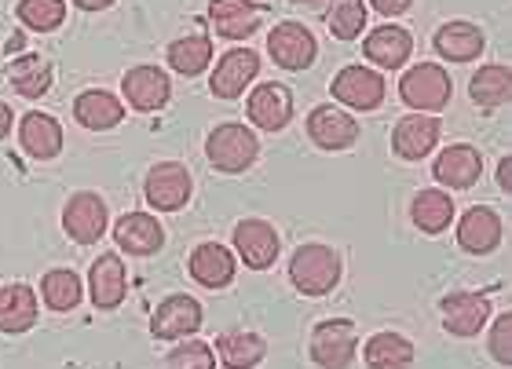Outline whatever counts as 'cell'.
<instances>
[{
  "label": "cell",
  "mask_w": 512,
  "mask_h": 369,
  "mask_svg": "<svg viewBox=\"0 0 512 369\" xmlns=\"http://www.w3.org/2000/svg\"><path fill=\"white\" fill-rule=\"evenodd\" d=\"M172 99L169 74L154 63H139L121 77V103L132 106L136 114H158Z\"/></svg>",
  "instance_id": "6"
},
{
  "label": "cell",
  "mask_w": 512,
  "mask_h": 369,
  "mask_svg": "<svg viewBox=\"0 0 512 369\" xmlns=\"http://www.w3.org/2000/svg\"><path fill=\"white\" fill-rule=\"evenodd\" d=\"M15 15L26 30L33 33H55L66 22V0H19Z\"/></svg>",
  "instance_id": "36"
},
{
  "label": "cell",
  "mask_w": 512,
  "mask_h": 369,
  "mask_svg": "<svg viewBox=\"0 0 512 369\" xmlns=\"http://www.w3.org/2000/svg\"><path fill=\"white\" fill-rule=\"evenodd\" d=\"M165 362H169V369H216V351L205 340L187 337L169 351Z\"/></svg>",
  "instance_id": "37"
},
{
  "label": "cell",
  "mask_w": 512,
  "mask_h": 369,
  "mask_svg": "<svg viewBox=\"0 0 512 369\" xmlns=\"http://www.w3.org/2000/svg\"><path fill=\"white\" fill-rule=\"evenodd\" d=\"M439 315H443V329H447L450 337L469 340L487 326V318H491V296L469 293V289L447 293L439 300Z\"/></svg>",
  "instance_id": "10"
},
{
  "label": "cell",
  "mask_w": 512,
  "mask_h": 369,
  "mask_svg": "<svg viewBox=\"0 0 512 369\" xmlns=\"http://www.w3.org/2000/svg\"><path fill=\"white\" fill-rule=\"evenodd\" d=\"M308 351L319 369H348L359 351V329L348 318H326L311 329Z\"/></svg>",
  "instance_id": "4"
},
{
  "label": "cell",
  "mask_w": 512,
  "mask_h": 369,
  "mask_svg": "<svg viewBox=\"0 0 512 369\" xmlns=\"http://www.w3.org/2000/svg\"><path fill=\"white\" fill-rule=\"evenodd\" d=\"M450 95H454V81H450V70H443L439 63H417L410 70H403V77H399V99L414 114H439V110H447Z\"/></svg>",
  "instance_id": "3"
},
{
  "label": "cell",
  "mask_w": 512,
  "mask_h": 369,
  "mask_svg": "<svg viewBox=\"0 0 512 369\" xmlns=\"http://www.w3.org/2000/svg\"><path fill=\"white\" fill-rule=\"evenodd\" d=\"M267 344L260 333H249V329H227L216 337V359L227 369H256L264 362Z\"/></svg>",
  "instance_id": "30"
},
{
  "label": "cell",
  "mask_w": 512,
  "mask_h": 369,
  "mask_svg": "<svg viewBox=\"0 0 512 369\" xmlns=\"http://www.w3.org/2000/svg\"><path fill=\"white\" fill-rule=\"evenodd\" d=\"M267 52L282 70H308L319 59V41L304 22H278L275 30L267 33Z\"/></svg>",
  "instance_id": "9"
},
{
  "label": "cell",
  "mask_w": 512,
  "mask_h": 369,
  "mask_svg": "<svg viewBox=\"0 0 512 369\" xmlns=\"http://www.w3.org/2000/svg\"><path fill=\"white\" fill-rule=\"evenodd\" d=\"M308 136L322 150H348L359 143V121L344 106H315L308 114Z\"/></svg>",
  "instance_id": "17"
},
{
  "label": "cell",
  "mask_w": 512,
  "mask_h": 369,
  "mask_svg": "<svg viewBox=\"0 0 512 369\" xmlns=\"http://www.w3.org/2000/svg\"><path fill=\"white\" fill-rule=\"evenodd\" d=\"M469 95L472 103L480 106V110H498V106L509 103L512 95V74L505 63H487L480 66L469 81Z\"/></svg>",
  "instance_id": "33"
},
{
  "label": "cell",
  "mask_w": 512,
  "mask_h": 369,
  "mask_svg": "<svg viewBox=\"0 0 512 369\" xmlns=\"http://www.w3.org/2000/svg\"><path fill=\"white\" fill-rule=\"evenodd\" d=\"M187 271L202 289H227L235 282V253L220 242H202L194 245L191 260H187Z\"/></svg>",
  "instance_id": "26"
},
{
  "label": "cell",
  "mask_w": 512,
  "mask_h": 369,
  "mask_svg": "<svg viewBox=\"0 0 512 369\" xmlns=\"http://www.w3.org/2000/svg\"><path fill=\"white\" fill-rule=\"evenodd\" d=\"M439 136H443V125H439L436 114H414L410 110L406 117L395 121L392 150L403 161H421L439 147Z\"/></svg>",
  "instance_id": "16"
},
{
  "label": "cell",
  "mask_w": 512,
  "mask_h": 369,
  "mask_svg": "<svg viewBox=\"0 0 512 369\" xmlns=\"http://www.w3.org/2000/svg\"><path fill=\"white\" fill-rule=\"evenodd\" d=\"M205 158L209 165L227 176H238V172H249L260 158V139H256L253 128H246L242 121H224L216 125L205 139Z\"/></svg>",
  "instance_id": "2"
},
{
  "label": "cell",
  "mask_w": 512,
  "mask_h": 369,
  "mask_svg": "<svg viewBox=\"0 0 512 369\" xmlns=\"http://www.w3.org/2000/svg\"><path fill=\"white\" fill-rule=\"evenodd\" d=\"M432 176L439 180V187L450 190H472L483 176V154L469 143H450L439 150Z\"/></svg>",
  "instance_id": "18"
},
{
  "label": "cell",
  "mask_w": 512,
  "mask_h": 369,
  "mask_svg": "<svg viewBox=\"0 0 512 369\" xmlns=\"http://www.w3.org/2000/svg\"><path fill=\"white\" fill-rule=\"evenodd\" d=\"M363 359L370 369H410L417 359V351L410 337L395 333V329H381V333H374V337L366 340Z\"/></svg>",
  "instance_id": "29"
},
{
  "label": "cell",
  "mask_w": 512,
  "mask_h": 369,
  "mask_svg": "<svg viewBox=\"0 0 512 369\" xmlns=\"http://www.w3.org/2000/svg\"><path fill=\"white\" fill-rule=\"evenodd\" d=\"M88 296L96 311H118L128 296V267L118 253H103L88 267Z\"/></svg>",
  "instance_id": "15"
},
{
  "label": "cell",
  "mask_w": 512,
  "mask_h": 369,
  "mask_svg": "<svg viewBox=\"0 0 512 369\" xmlns=\"http://www.w3.org/2000/svg\"><path fill=\"white\" fill-rule=\"evenodd\" d=\"M194 194V180L187 165L180 161H158L143 180V198L150 209L158 212H180Z\"/></svg>",
  "instance_id": "7"
},
{
  "label": "cell",
  "mask_w": 512,
  "mask_h": 369,
  "mask_svg": "<svg viewBox=\"0 0 512 369\" xmlns=\"http://www.w3.org/2000/svg\"><path fill=\"white\" fill-rule=\"evenodd\" d=\"M74 117L88 132H110L125 121V103H121V95L107 92V88H85L74 99Z\"/></svg>",
  "instance_id": "27"
},
{
  "label": "cell",
  "mask_w": 512,
  "mask_h": 369,
  "mask_svg": "<svg viewBox=\"0 0 512 369\" xmlns=\"http://www.w3.org/2000/svg\"><path fill=\"white\" fill-rule=\"evenodd\" d=\"M63 231L77 245H96L110 231V209L96 190H77L63 205Z\"/></svg>",
  "instance_id": "5"
},
{
  "label": "cell",
  "mask_w": 512,
  "mask_h": 369,
  "mask_svg": "<svg viewBox=\"0 0 512 369\" xmlns=\"http://www.w3.org/2000/svg\"><path fill=\"white\" fill-rule=\"evenodd\" d=\"M410 4H414V0H366V8H374L377 15H384V19H399V15H406Z\"/></svg>",
  "instance_id": "39"
},
{
  "label": "cell",
  "mask_w": 512,
  "mask_h": 369,
  "mask_svg": "<svg viewBox=\"0 0 512 369\" xmlns=\"http://www.w3.org/2000/svg\"><path fill=\"white\" fill-rule=\"evenodd\" d=\"M41 300L55 315H70L85 300V282H81V275H77L74 267H52L41 278Z\"/></svg>",
  "instance_id": "31"
},
{
  "label": "cell",
  "mask_w": 512,
  "mask_h": 369,
  "mask_svg": "<svg viewBox=\"0 0 512 369\" xmlns=\"http://www.w3.org/2000/svg\"><path fill=\"white\" fill-rule=\"evenodd\" d=\"M363 55L381 70H403L410 63V55H414V37L403 26L384 22V26L370 30V37L363 41Z\"/></svg>",
  "instance_id": "25"
},
{
  "label": "cell",
  "mask_w": 512,
  "mask_h": 369,
  "mask_svg": "<svg viewBox=\"0 0 512 369\" xmlns=\"http://www.w3.org/2000/svg\"><path fill=\"white\" fill-rule=\"evenodd\" d=\"M260 74V55L253 48H231L216 59V70L209 74V92L216 99H238Z\"/></svg>",
  "instance_id": "13"
},
{
  "label": "cell",
  "mask_w": 512,
  "mask_h": 369,
  "mask_svg": "<svg viewBox=\"0 0 512 369\" xmlns=\"http://www.w3.org/2000/svg\"><path fill=\"white\" fill-rule=\"evenodd\" d=\"M41 318V304H37V293H33L26 282H8L0 285V333L8 337H22L30 333Z\"/></svg>",
  "instance_id": "24"
},
{
  "label": "cell",
  "mask_w": 512,
  "mask_h": 369,
  "mask_svg": "<svg viewBox=\"0 0 512 369\" xmlns=\"http://www.w3.org/2000/svg\"><path fill=\"white\" fill-rule=\"evenodd\" d=\"M114 245L128 256H154L165 245V227L150 212H125L114 223Z\"/></svg>",
  "instance_id": "21"
},
{
  "label": "cell",
  "mask_w": 512,
  "mask_h": 369,
  "mask_svg": "<svg viewBox=\"0 0 512 369\" xmlns=\"http://www.w3.org/2000/svg\"><path fill=\"white\" fill-rule=\"evenodd\" d=\"M366 19H370L366 0H330V8H326V26L337 41H359Z\"/></svg>",
  "instance_id": "35"
},
{
  "label": "cell",
  "mask_w": 512,
  "mask_h": 369,
  "mask_svg": "<svg viewBox=\"0 0 512 369\" xmlns=\"http://www.w3.org/2000/svg\"><path fill=\"white\" fill-rule=\"evenodd\" d=\"M384 92H388V85H384L381 70H370L363 63H348L341 74L333 77V99L348 110L374 114V110H381Z\"/></svg>",
  "instance_id": "8"
},
{
  "label": "cell",
  "mask_w": 512,
  "mask_h": 369,
  "mask_svg": "<svg viewBox=\"0 0 512 369\" xmlns=\"http://www.w3.org/2000/svg\"><path fill=\"white\" fill-rule=\"evenodd\" d=\"M202 318V304L191 293H172L161 300L154 318H150V333H154V340H187L202 329Z\"/></svg>",
  "instance_id": "11"
},
{
  "label": "cell",
  "mask_w": 512,
  "mask_h": 369,
  "mask_svg": "<svg viewBox=\"0 0 512 369\" xmlns=\"http://www.w3.org/2000/svg\"><path fill=\"white\" fill-rule=\"evenodd\" d=\"M502 234H505L502 212L491 209V205H472V209L461 212L458 245L469 256H491L502 245Z\"/></svg>",
  "instance_id": "14"
},
{
  "label": "cell",
  "mask_w": 512,
  "mask_h": 369,
  "mask_svg": "<svg viewBox=\"0 0 512 369\" xmlns=\"http://www.w3.org/2000/svg\"><path fill=\"white\" fill-rule=\"evenodd\" d=\"M213 63V41L202 37V33H191V37H176L169 44V66L180 77H202Z\"/></svg>",
  "instance_id": "34"
},
{
  "label": "cell",
  "mask_w": 512,
  "mask_h": 369,
  "mask_svg": "<svg viewBox=\"0 0 512 369\" xmlns=\"http://www.w3.org/2000/svg\"><path fill=\"white\" fill-rule=\"evenodd\" d=\"M293 4H304V8H308V4H319V0H293Z\"/></svg>",
  "instance_id": "43"
},
{
  "label": "cell",
  "mask_w": 512,
  "mask_h": 369,
  "mask_svg": "<svg viewBox=\"0 0 512 369\" xmlns=\"http://www.w3.org/2000/svg\"><path fill=\"white\" fill-rule=\"evenodd\" d=\"M341 275H344L341 253L322 242L300 245L297 253L289 256V282H293V289L304 296L333 293V289L341 285Z\"/></svg>",
  "instance_id": "1"
},
{
  "label": "cell",
  "mask_w": 512,
  "mask_h": 369,
  "mask_svg": "<svg viewBox=\"0 0 512 369\" xmlns=\"http://www.w3.org/2000/svg\"><path fill=\"white\" fill-rule=\"evenodd\" d=\"M498 190H502V194H512V158L509 154L498 161Z\"/></svg>",
  "instance_id": "40"
},
{
  "label": "cell",
  "mask_w": 512,
  "mask_h": 369,
  "mask_svg": "<svg viewBox=\"0 0 512 369\" xmlns=\"http://www.w3.org/2000/svg\"><path fill=\"white\" fill-rule=\"evenodd\" d=\"M15 125H19L22 150H26L33 161H55L59 154H63V143H66L63 125H59L52 114L30 110V114H22Z\"/></svg>",
  "instance_id": "20"
},
{
  "label": "cell",
  "mask_w": 512,
  "mask_h": 369,
  "mask_svg": "<svg viewBox=\"0 0 512 369\" xmlns=\"http://www.w3.org/2000/svg\"><path fill=\"white\" fill-rule=\"evenodd\" d=\"M432 48H436L439 59H447V63H476L487 48V37L476 22H465V19H454V22H443L432 37Z\"/></svg>",
  "instance_id": "22"
},
{
  "label": "cell",
  "mask_w": 512,
  "mask_h": 369,
  "mask_svg": "<svg viewBox=\"0 0 512 369\" xmlns=\"http://www.w3.org/2000/svg\"><path fill=\"white\" fill-rule=\"evenodd\" d=\"M231 245H235L238 260L253 271H267L275 267L278 253H282V242H278V231L267 220H242L235 223V234H231Z\"/></svg>",
  "instance_id": "12"
},
{
  "label": "cell",
  "mask_w": 512,
  "mask_h": 369,
  "mask_svg": "<svg viewBox=\"0 0 512 369\" xmlns=\"http://www.w3.org/2000/svg\"><path fill=\"white\" fill-rule=\"evenodd\" d=\"M487 344H491L494 362H502V366H512V315H509V311L494 318L491 333H487Z\"/></svg>",
  "instance_id": "38"
},
{
  "label": "cell",
  "mask_w": 512,
  "mask_h": 369,
  "mask_svg": "<svg viewBox=\"0 0 512 369\" xmlns=\"http://www.w3.org/2000/svg\"><path fill=\"white\" fill-rule=\"evenodd\" d=\"M458 212H454V198L447 190H421L414 201H410V220L421 234H443L450 227Z\"/></svg>",
  "instance_id": "32"
},
{
  "label": "cell",
  "mask_w": 512,
  "mask_h": 369,
  "mask_svg": "<svg viewBox=\"0 0 512 369\" xmlns=\"http://www.w3.org/2000/svg\"><path fill=\"white\" fill-rule=\"evenodd\" d=\"M209 22H213L216 37L224 41H246L260 30L264 22V8L253 0H213L209 4Z\"/></svg>",
  "instance_id": "23"
},
{
  "label": "cell",
  "mask_w": 512,
  "mask_h": 369,
  "mask_svg": "<svg viewBox=\"0 0 512 369\" xmlns=\"http://www.w3.org/2000/svg\"><path fill=\"white\" fill-rule=\"evenodd\" d=\"M246 114L256 128L264 132H282V128L293 121V92L278 81H264L256 85L246 99Z\"/></svg>",
  "instance_id": "19"
},
{
  "label": "cell",
  "mask_w": 512,
  "mask_h": 369,
  "mask_svg": "<svg viewBox=\"0 0 512 369\" xmlns=\"http://www.w3.org/2000/svg\"><path fill=\"white\" fill-rule=\"evenodd\" d=\"M11 128H15V110L8 103H0V139H8Z\"/></svg>",
  "instance_id": "41"
},
{
  "label": "cell",
  "mask_w": 512,
  "mask_h": 369,
  "mask_svg": "<svg viewBox=\"0 0 512 369\" xmlns=\"http://www.w3.org/2000/svg\"><path fill=\"white\" fill-rule=\"evenodd\" d=\"M74 4L81 11H107L110 4H114V0H74Z\"/></svg>",
  "instance_id": "42"
},
{
  "label": "cell",
  "mask_w": 512,
  "mask_h": 369,
  "mask_svg": "<svg viewBox=\"0 0 512 369\" xmlns=\"http://www.w3.org/2000/svg\"><path fill=\"white\" fill-rule=\"evenodd\" d=\"M52 81H55V70H52V63H48L44 55L22 52V55H15V59H11L8 85H11V92L22 95V99H41V95H48Z\"/></svg>",
  "instance_id": "28"
}]
</instances>
